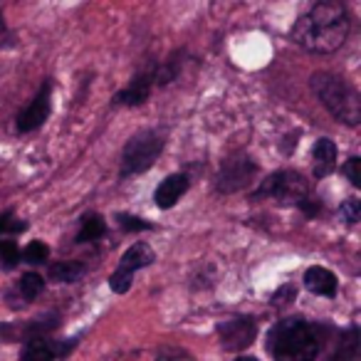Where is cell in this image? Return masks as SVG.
<instances>
[{
    "label": "cell",
    "instance_id": "6da1fadb",
    "mask_svg": "<svg viewBox=\"0 0 361 361\" xmlns=\"http://www.w3.org/2000/svg\"><path fill=\"white\" fill-rule=\"evenodd\" d=\"M351 20L339 0H319L292 25V42L314 55H331L346 42Z\"/></svg>",
    "mask_w": 361,
    "mask_h": 361
},
{
    "label": "cell",
    "instance_id": "7a4b0ae2",
    "mask_svg": "<svg viewBox=\"0 0 361 361\" xmlns=\"http://www.w3.org/2000/svg\"><path fill=\"white\" fill-rule=\"evenodd\" d=\"M324 346V326L305 317H282L267 334V349L275 361H314Z\"/></svg>",
    "mask_w": 361,
    "mask_h": 361
},
{
    "label": "cell",
    "instance_id": "3957f363",
    "mask_svg": "<svg viewBox=\"0 0 361 361\" xmlns=\"http://www.w3.org/2000/svg\"><path fill=\"white\" fill-rule=\"evenodd\" d=\"M310 87L317 99H319V104H324L326 111H329L339 124L359 126V121H361L359 92H356L344 77L331 75V72H314L310 80Z\"/></svg>",
    "mask_w": 361,
    "mask_h": 361
},
{
    "label": "cell",
    "instance_id": "277c9868",
    "mask_svg": "<svg viewBox=\"0 0 361 361\" xmlns=\"http://www.w3.org/2000/svg\"><path fill=\"white\" fill-rule=\"evenodd\" d=\"M164 146H166V136L159 129H144L131 136L126 141L124 151H121V169H119L121 178H134V176H141L154 169Z\"/></svg>",
    "mask_w": 361,
    "mask_h": 361
},
{
    "label": "cell",
    "instance_id": "5b68a950",
    "mask_svg": "<svg viewBox=\"0 0 361 361\" xmlns=\"http://www.w3.org/2000/svg\"><path fill=\"white\" fill-rule=\"evenodd\" d=\"M310 196V183L307 178L295 169H282L262 178L260 188L252 193V201H262V198H275L282 206H297L300 201Z\"/></svg>",
    "mask_w": 361,
    "mask_h": 361
},
{
    "label": "cell",
    "instance_id": "8992f818",
    "mask_svg": "<svg viewBox=\"0 0 361 361\" xmlns=\"http://www.w3.org/2000/svg\"><path fill=\"white\" fill-rule=\"evenodd\" d=\"M260 173V166L247 154H233L221 164V171L216 176V191L223 196H231L243 188H247Z\"/></svg>",
    "mask_w": 361,
    "mask_h": 361
},
{
    "label": "cell",
    "instance_id": "52a82bcc",
    "mask_svg": "<svg viewBox=\"0 0 361 361\" xmlns=\"http://www.w3.org/2000/svg\"><path fill=\"white\" fill-rule=\"evenodd\" d=\"M156 252L149 243L136 240L129 250L124 252V257L119 260V267L114 270V275L109 277V287L116 292V295H126L131 290V280H134V272L141 270V267L154 265Z\"/></svg>",
    "mask_w": 361,
    "mask_h": 361
},
{
    "label": "cell",
    "instance_id": "ba28073f",
    "mask_svg": "<svg viewBox=\"0 0 361 361\" xmlns=\"http://www.w3.org/2000/svg\"><path fill=\"white\" fill-rule=\"evenodd\" d=\"M57 326H60V314H57V312L37 314L35 319H30V322H8V324H0V341L45 339Z\"/></svg>",
    "mask_w": 361,
    "mask_h": 361
},
{
    "label": "cell",
    "instance_id": "9c48e42d",
    "mask_svg": "<svg viewBox=\"0 0 361 361\" xmlns=\"http://www.w3.org/2000/svg\"><path fill=\"white\" fill-rule=\"evenodd\" d=\"M218 336H221L223 349L228 351H245L247 346L255 344L257 339V322L252 317H231V319L218 324Z\"/></svg>",
    "mask_w": 361,
    "mask_h": 361
},
{
    "label": "cell",
    "instance_id": "30bf717a",
    "mask_svg": "<svg viewBox=\"0 0 361 361\" xmlns=\"http://www.w3.org/2000/svg\"><path fill=\"white\" fill-rule=\"evenodd\" d=\"M50 111H52V82L45 80L40 85V90H37L35 99H32L30 104H27L25 109L18 114L16 129L20 131V134H30V131H37L47 121Z\"/></svg>",
    "mask_w": 361,
    "mask_h": 361
},
{
    "label": "cell",
    "instance_id": "8fae6325",
    "mask_svg": "<svg viewBox=\"0 0 361 361\" xmlns=\"http://www.w3.org/2000/svg\"><path fill=\"white\" fill-rule=\"evenodd\" d=\"M154 87L156 85H154V72H151V67L144 72H136V75L131 77L129 85H126L124 90L116 92L111 104L114 106H141L149 102Z\"/></svg>",
    "mask_w": 361,
    "mask_h": 361
},
{
    "label": "cell",
    "instance_id": "7c38bea8",
    "mask_svg": "<svg viewBox=\"0 0 361 361\" xmlns=\"http://www.w3.org/2000/svg\"><path fill=\"white\" fill-rule=\"evenodd\" d=\"M188 186H191V178H188L186 173H171V176H166L159 186H156L154 203L161 208V211H169V208H173L176 203L180 201V198L186 196Z\"/></svg>",
    "mask_w": 361,
    "mask_h": 361
},
{
    "label": "cell",
    "instance_id": "4fadbf2b",
    "mask_svg": "<svg viewBox=\"0 0 361 361\" xmlns=\"http://www.w3.org/2000/svg\"><path fill=\"white\" fill-rule=\"evenodd\" d=\"M336 169V144L326 136L314 141L312 146V173L314 178H326Z\"/></svg>",
    "mask_w": 361,
    "mask_h": 361
},
{
    "label": "cell",
    "instance_id": "5bb4252c",
    "mask_svg": "<svg viewBox=\"0 0 361 361\" xmlns=\"http://www.w3.org/2000/svg\"><path fill=\"white\" fill-rule=\"evenodd\" d=\"M305 287L312 292V295L319 297H334L336 290H339V280L331 270L322 265H312L310 270L305 272Z\"/></svg>",
    "mask_w": 361,
    "mask_h": 361
},
{
    "label": "cell",
    "instance_id": "9a60e30c",
    "mask_svg": "<svg viewBox=\"0 0 361 361\" xmlns=\"http://www.w3.org/2000/svg\"><path fill=\"white\" fill-rule=\"evenodd\" d=\"M180 70H183V50H176L173 55L166 57L164 62L151 65V72H154V85L156 87L171 85V82H176L180 77Z\"/></svg>",
    "mask_w": 361,
    "mask_h": 361
},
{
    "label": "cell",
    "instance_id": "2e32d148",
    "mask_svg": "<svg viewBox=\"0 0 361 361\" xmlns=\"http://www.w3.org/2000/svg\"><path fill=\"white\" fill-rule=\"evenodd\" d=\"M359 356V326L351 324L344 334L339 336V344L331 351V356L326 361H356Z\"/></svg>",
    "mask_w": 361,
    "mask_h": 361
},
{
    "label": "cell",
    "instance_id": "e0dca14e",
    "mask_svg": "<svg viewBox=\"0 0 361 361\" xmlns=\"http://www.w3.org/2000/svg\"><path fill=\"white\" fill-rule=\"evenodd\" d=\"M106 223L99 213H85L80 218V233H77V243H94L104 238Z\"/></svg>",
    "mask_w": 361,
    "mask_h": 361
},
{
    "label": "cell",
    "instance_id": "ac0fdd59",
    "mask_svg": "<svg viewBox=\"0 0 361 361\" xmlns=\"http://www.w3.org/2000/svg\"><path fill=\"white\" fill-rule=\"evenodd\" d=\"M85 262H77V260H60V262H52L50 270H47V277L52 282H77L82 275H85Z\"/></svg>",
    "mask_w": 361,
    "mask_h": 361
},
{
    "label": "cell",
    "instance_id": "d6986e66",
    "mask_svg": "<svg viewBox=\"0 0 361 361\" xmlns=\"http://www.w3.org/2000/svg\"><path fill=\"white\" fill-rule=\"evenodd\" d=\"M20 361H55L50 339H30L23 346Z\"/></svg>",
    "mask_w": 361,
    "mask_h": 361
},
{
    "label": "cell",
    "instance_id": "ffe728a7",
    "mask_svg": "<svg viewBox=\"0 0 361 361\" xmlns=\"http://www.w3.org/2000/svg\"><path fill=\"white\" fill-rule=\"evenodd\" d=\"M42 290H45V277L37 275V272H25L20 277V282H18V292H20L25 305L27 302H35L42 295Z\"/></svg>",
    "mask_w": 361,
    "mask_h": 361
},
{
    "label": "cell",
    "instance_id": "44dd1931",
    "mask_svg": "<svg viewBox=\"0 0 361 361\" xmlns=\"http://www.w3.org/2000/svg\"><path fill=\"white\" fill-rule=\"evenodd\" d=\"M30 228V223L23 221V218H16V213H0V235H20Z\"/></svg>",
    "mask_w": 361,
    "mask_h": 361
},
{
    "label": "cell",
    "instance_id": "7402d4cb",
    "mask_svg": "<svg viewBox=\"0 0 361 361\" xmlns=\"http://www.w3.org/2000/svg\"><path fill=\"white\" fill-rule=\"evenodd\" d=\"M50 257V247L45 245L42 240H32L25 245V250L20 252V260L30 262V265H42V262Z\"/></svg>",
    "mask_w": 361,
    "mask_h": 361
},
{
    "label": "cell",
    "instance_id": "603a6c76",
    "mask_svg": "<svg viewBox=\"0 0 361 361\" xmlns=\"http://www.w3.org/2000/svg\"><path fill=\"white\" fill-rule=\"evenodd\" d=\"M0 265L6 270L20 265V247H18L16 240H0Z\"/></svg>",
    "mask_w": 361,
    "mask_h": 361
},
{
    "label": "cell",
    "instance_id": "cb8c5ba5",
    "mask_svg": "<svg viewBox=\"0 0 361 361\" xmlns=\"http://www.w3.org/2000/svg\"><path fill=\"white\" fill-rule=\"evenodd\" d=\"M116 223L124 228L126 233H144V231H154V223L144 221L139 216H131V213H119L116 216Z\"/></svg>",
    "mask_w": 361,
    "mask_h": 361
},
{
    "label": "cell",
    "instance_id": "d4e9b609",
    "mask_svg": "<svg viewBox=\"0 0 361 361\" xmlns=\"http://www.w3.org/2000/svg\"><path fill=\"white\" fill-rule=\"evenodd\" d=\"M341 173L349 178V183L354 188H361V159L359 156H349L341 166Z\"/></svg>",
    "mask_w": 361,
    "mask_h": 361
},
{
    "label": "cell",
    "instance_id": "484cf974",
    "mask_svg": "<svg viewBox=\"0 0 361 361\" xmlns=\"http://www.w3.org/2000/svg\"><path fill=\"white\" fill-rule=\"evenodd\" d=\"M339 216L344 218V223H349V226L359 223V218H361V201L359 198H346L339 208Z\"/></svg>",
    "mask_w": 361,
    "mask_h": 361
},
{
    "label": "cell",
    "instance_id": "4316f807",
    "mask_svg": "<svg viewBox=\"0 0 361 361\" xmlns=\"http://www.w3.org/2000/svg\"><path fill=\"white\" fill-rule=\"evenodd\" d=\"M297 208H300V211L305 213L307 218H319L322 213H324V206H322V201H317V198H310V196H307L305 201L297 203Z\"/></svg>",
    "mask_w": 361,
    "mask_h": 361
},
{
    "label": "cell",
    "instance_id": "83f0119b",
    "mask_svg": "<svg viewBox=\"0 0 361 361\" xmlns=\"http://www.w3.org/2000/svg\"><path fill=\"white\" fill-rule=\"evenodd\" d=\"M159 361H196L188 351L176 349V346H166L159 351Z\"/></svg>",
    "mask_w": 361,
    "mask_h": 361
},
{
    "label": "cell",
    "instance_id": "f1b7e54d",
    "mask_svg": "<svg viewBox=\"0 0 361 361\" xmlns=\"http://www.w3.org/2000/svg\"><path fill=\"white\" fill-rule=\"evenodd\" d=\"M297 297V287L292 285H285L282 290H277L275 295H272V305L280 307V305H290V302H295Z\"/></svg>",
    "mask_w": 361,
    "mask_h": 361
},
{
    "label": "cell",
    "instance_id": "f546056e",
    "mask_svg": "<svg viewBox=\"0 0 361 361\" xmlns=\"http://www.w3.org/2000/svg\"><path fill=\"white\" fill-rule=\"evenodd\" d=\"M13 32L8 30V25H6V18H3V13H0V47H8V45H13Z\"/></svg>",
    "mask_w": 361,
    "mask_h": 361
},
{
    "label": "cell",
    "instance_id": "4dcf8cb0",
    "mask_svg": "<svg viewBox=\"0 0 361 361\" xmlns=\"http://www.w3.org/2000/svg\"><path fill=\"white\" fill-rule=\"evenodd\" d=\"M235 361H260V359H257V356H238Z\"/></svg>",
    "mask_w": 361,
    "mask_h": 361
}]
</instances>
